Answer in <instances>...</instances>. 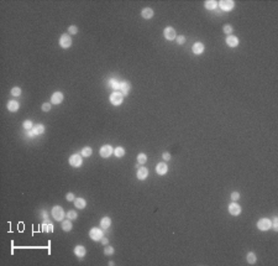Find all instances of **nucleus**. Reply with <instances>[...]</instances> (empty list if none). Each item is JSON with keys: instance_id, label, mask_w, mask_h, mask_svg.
<instances>
[{"instance_id": "1", "label": "nucleus", "mask_w": 278, "mask_h": 266, "mask_svg": "<svg viewBox=\"0 0 278 266\" xmlns=\"http://www.w3.org/2000/svg\"><path fill=\"white\" fill-rule=\"evenodd\" d=\"M64 210H63V208L61 205H55L52 208V217L55 218L56 220H58V222H61V220H63V218H64Z\"/></svg>"}, {"instance_id": "2", "label": "nucleus", "mask_w": 278, "mask_h": 266, "mask_svg": "<svg viewBox=\"0 0 278 266\" xmlns=\"http://www.w3.org/2000/svg\"><path fill=\"white\" fill-rule=\"evenodd\" d=\"M122 100H124V94L120 92H114L110 96V102L114 105H120L122 103Z\"/></svg>"}, {"instance_id": "3", "label": "nucleus", "mask_w": 278, "mask_h": 266, "mask_svg": "<svg viewBox=\"0 0 278 266\" xmlns=\"http://www.w3.org/2000/svg\"><path fill=\"white\" fill-rule=\"evenodd\" d=\"M271 227H272V222L269 219H267V218H262V219H260L257 223V228L260 230H268Z\"/></svg>"}, {"instance_id": "4", "label": "nucleus", "mask_w": 278, "mask_h": 266, "mask_svg": "<svg viewBox=\"0 0 278 266\" xmlns=\"http://www.w3.org/2000/svg\"><path fill=\"white\" fill-rule=\"evenodd\" d=\"M99 153H100V156H102V157L108 158V157H110L111 153H114V150H113V147H111L110 145H104V146H102V149H100Z\"/></svg>"}, {"instance_id": "5", "label": "nucleus", "mask_w": 278, "mask_h": 266, "mask_svg": "<svg viewBox=\"0 0 278 266\" xmlns=\"http://www.w3.org/2000/svg\"><path fill=\"white\" fill-rule=\"evenodd\" d=\"M163 35H164L166 40H168V41H172V40H174V39L177 37L176 30H174L173 27H171V26H168V27H166V29H164Z\"/></svg>"}, {"instance_id": "6", "label": "nucleus", "mask_w": 278, "mask_h": 266, "mask_svg": "<svg viewBox=\"0 0 278 266\" xmlns=\"http://www.w3.org/2000/svg\"><path fill=\"white\" fill-rule=\"evenodd\" d=\"M60 45L62 48H68V47L72 46V39L68 35H62L60 39Z\"/></svg>"}, {"instance_id": "7", "label": "nucleus", "mask_w": 278, "mask_h": 266, "mask_svg": "<svg viewBox=\"0 0 278 266\" xmlns=\"http://www.w3.org/2000/svg\"><path fill=\"white\" fill-rule=\"evenodd\" d=\"M234 5H235V3L232 1V0H221V1L219 3V6H220L221 10H224V11L231 10L234 8Z\"/></svg>"}, {"instance_id": "8", "label": "nucleus", "mask_w": 278, "mask_h": 266, "mask_svg": "<svg viewBox=\"0 0 278 266\" xmlns=\"http://www.w3.org/2000/svg\"><path fill=\"white\" fill-rule=\"evenodd\" d=\"M69 163H70V166H73V167H80L82 166V156L80 155H73V156H70L69 157Z\"/></svg>"}, {"instance_id": "9", "label": "nucleus", "mask_w": 278, "mask_h": 266, "mask_svg": "<svg viewBox=\"0 0 278 266\" xmlns=\"http://www.w3.org/2000/svg\"><path fill=\"white\" fill-rule=\"evenodd\" d=\"M89 235H90V238L93 239V240H95V241H98V240H100L103 238V232L100 229H98V228H93L92 230H90V233H89Z\"/></svg>"}, {"instance_id": "10", "label": "nucleus", "mask_w": 278, "mask_h": 266, "mask_svg": "<svg viewBox=\"0 0 278 266\" xmlns=\"http://www.w3.org/2000/svg\"><path fill=\"white\" fill-rule=\"evenodd\" d=\"M63 100V93L62 92H56L52 94V98H51V103L52 104H61Z\"/></svg>"}, {"instance_id": "11", "label": "nucleus", "mask_w": 278, "mask_h": 266, "mask_svg": "<svg viewBox=\"0 0 278 266\" xmlns=\"http://www.w3.org/2000/svg\"><path fill=\"white\" fill-rule=\"evenodd\" d=\"M229 213L231 215H239L241 213V207L237 203H231L229 205Z\"/></svg>"}, {"instance_id": "12", "label": "nucleus", "mask_w": 278, "mask_h": 266, "mask_svg": "<svg viewBox=\"0 0 278 266\" xmlns=\"http://www.w3.org/2000/svg\"><path fill=\"white\" fill-rule=\"evenodd\" d=\"M147 176H149V170L146 167H140L137 168V178L140 181H144L147 178Z\"/></svg>"}, {"instance_id": "13", "label": "nucleus", "mask_w": 278, "mask_h": 266, "mask_svg": "<svg viewBox=\"0 0 278 266\" xmlns=\"http://www.w3.org/2000/svg\"><path fill=\"white\" fill-rule=\"evenodd\" d=\"M167 171H168V167H167V165H166V163H163V162L157 163V166H156V172H157L158 175L163 176V175L167 173Z\"/></svg>"}, {"instance_id": "14", "label": "nucleus", "mask_w": 278, "mask_h": 266, "mask_svg": "<svg viewBox=\"0 0 278 266\" xmlns=\"http://www.w3.org/2000/svg\"><path fill=\"white\" fill-rule=\"evenodd\" d=\"M193 52L196 53V55H202L204 52V45L202 42H196L193 45Z\"/></svg>"}, {"instance_id": "15", "label": "nucleus", "mask_w": 278, "mask_h": 266, "mask_svg": "<svg viewBox=\"0 0 278 266\" xmlns=\"http://www.w3.org/2000/svg\"><path fill=\"white\" fill-rule=\"evenodd\" d=\"M85 252H87V250H85V247L83 246V245H77L75 247H74V254L78 257H83L85 255Z\"/></svg>"}, {"instance_id": "16", "label": "nucleus", "mask_w": 278, "mask_h": 266, "mask_svg": "<svg viewBox=\"0 0 278 266\" xmlns=\"http://www.w3.org/2000/svg\"><path fill=\"white\" fill-rule=\"evenodd\" d=\"M120 89H121V93L124 94V96H126V94L130 92V89H131V84H130L129 82H121Z\"/></svg>"}, {"instance_id": "17", "label": "nucleus", "mask_w": 278, "mask_h": 266, "mask_svg": "<svg viewBox=\"0 0 278 266\" xmlns=\"http://www.w3.org/2000/svg\"><path fill=\"white\" fill-rule=\"evenodd\" d=\"M42 232L43 233H52L53 232V225L48 222V219H45L42 224Z\"/></svg>"}, {"instance_id": "18", "label": "nucleus", "mask_w": 278, "mask_h": 266, "mask_svg": "<svg viewBox=\"0 0 278 266\" xmlns=\"http://www.w3.org/2000/svg\"><path fill=\"white\" fill-rule=\"evenodd\" d=\"M226 44L229 47H236L239 45V39L235 36H228L226 39Z\"/></svg>"}, {"instance_id": "19", "label": "nucleus", "mask_w": 278, "mask_h": 266, "mask_svg": "<svg viewBox=\"0 0 278 266\" xmlns=\"http://www.w3.org/2000/svg\"><path fill=\"white\" fill-rule=\"evenodd\" d=\"M110 225H111V219L109 217H104L102 219V222H100V227H102V229L106 230V229L110 228Z\"/></svg>"}, {"instance_id": "20", "label": "nucleus", "mask_w": 278, "mask_h": 266, "mask_svg": "<svg viewBox=\"0 0 278 266\" xmlns=\"http://www.w3.org/2000/svg\"><path fill=\"white\" fill-rule=\"evenodd\" d=\"M8 110L9 111H17L19 110V103L16 100H10L8 103Z\"/></svg>"}, {"instance_id": "21", "label": "nucleus", "mask_w": 278, "mask_h": 266, "mask_svg": "<svg viewBox=\"0 0 278 266\" xmlns=\"http://www.w3.org/2000/svg\"><path fill=\"white\" fill-rule=\"evenodd\" d=\"M141 15H142L144 19H152V17H153V10L150 9V8H146V9L142 10Z\"/></svg>"}, {"instance_id": "22", "label": "nucleus", "mask_w": 278, "mask_h": 266, "mask_svg": "<svg viewBox=\"0 0 278 266\" xmlns=\"http://www.w3.org/2000/svg\"><path fill=\"white\" fill-rule=\"evenodd\" d=\"M74 204H75L77 208L83 209V208H85L87 202H85V199H83V198H75L74 199Z\"/></svg>"}, {"instance_id": "23", "label": "nucleus", "mask_w": 278, "mask_h": 266, "mask_svg": "<svg viewBox=\"0 0 278 266\" xmlns=\"http://www.w3.org/2000/svg\"><path fill=\"white\" fill-rule=\"evenodd\" d=\"M32 133H33L35 135H41V134H43V133H45V126L42 125V124H38V125H36V126L32 128Z\"/></svg>"}, {"instance_id": "24", "label": "nucleus", "mask_w": 278, "mask_h": 266, "mask_svg": "<svg viewBox=\"0 0 278 266\" xmlns=\"http://www.w3.org/2000/svg\"><path fill=\"white\" fill-rule=\"evenodd\" d=\"M72 228H73V225H72V223H70V219L62 222V229L64 232H69V230H72Z\"/></svg>"}, {"instance_id": "25", "label": "nucleus", "mask_w": 278, "mask_h": 266, "mask_svg": "<svg viewBox=\"0 0 278 266\" xmlns=\"http://www.w3.org/2000/svg\"><path fill=\"white\" fill-rule=\"evenodd\" d=\"M204 4H205V8L209 9V10H214L218 6V3L215 1V0H208V1H205Z\"/></svg>"}, {"instance_id": "26", "label": "nucleus", "mask_w": 278, "mask_h": 266, "mask_svg": "<svg viewBox=\"0 0 278 266\" xmlns=\"http://www.w3.org/2000/svg\"><path fill=\"white\" fill-rule=\"evenodd\" d=\"M256 260H257V256H256L255 252H248V254H247V262H248V264L253 265V264L256 262Z\"/></svg>"}, {"instance_id": "27", "label": "nucleus", "mask_w": 278, "mask_h": 266, "mask_svg": "<svg viewBox=\"0 0 278 266\" xmlns=\"http://www.w3.org/2000/svg\"><path fill=\"white\" fill-rule=\"evenodd\" d=\"M114 153H115L116 157H122L124 155H125V149L119 146V147H116V149L114 150Z\"/></svg>"}, {"instance_id": "28", "label": "nucleus", "mask_w": 278, "mask_h": 266, "mask_svg": "<svg viewBox=\"0 0 278 266\" xmlns=\"http://www.w3.org/2000/svg\"><path fill=\"white\" fill-rule=\"evenodd\" d=\"M92 153H93V150L90 149V147H84V149L82 150V156L83 157H89Z\"/></svg>"}, {"instance_id": "29", "label": "nucleus", "mask_w": 278, "mask_h": 266, "mask_svg": "<svg viewBox=\"0 0 278 266\" xmlns=\"http://www.w3.org/2000/svg\"><path fill=\"white\" fill-rule=\"evenodd\" d=\"M146 161H147V156L145 155V153H139V156H137V162H139L140 165H144V163H146Z\"/></svg>"}, {"instance_id": "30", "label": "nucleus", "mask_w": 278, "mask_h": 266, "mask_svg": "<svg viewBox=\"0 0 278 266\" xmlns=\"http://www.w3.org/2000/svg\"><path fill=\"white\" fill-rule=\"evenodd\" d=\"M66 215H67V219H70V220L77 219V213H75L74 210H69Z\"/></svg>"}, {"instance_id": "31", "label": "nucleus", "mask_w": 278, "mask_h": 266, "mask_svg": "<svg viewBox=\"0 0 278 266\" xmlns=\"http://www.w3.org/2000/svg\"><path fill=\"white\" fill-rule=\"evenodd\" d=\"M11 94H13L14 97H19L20 94H21V89L19 87H14L13 89H11Z\"/></svg>"}, {"instance_id": "32", "label": "nucleus", "mask_w": 278, "mask_h": 266, "mask_svg": "<svg viewBox=\"0 0 278 266\" xmlns=\"http://www.w3.org/2000/svg\"><path fill=\"white\" fill-rule=\"evenodd\" d=\"M110 86L114 88V89H120V82H117L115 79H111L110 81Z\"/></svg>"}, {"instance_id": "33", "label": "nucleus", "mask_w": 278, "mask_h": 266, "mask_svg": "<svg viewBox=\"0 0 278 266\" xmlns=\"http://www.w3.org/2000/svg\"><path fill=\"white\" fill-rule=\"evenodd\" d=\"M23 128H25L26 130H31L33 128L32 121L31 120H25V121H23Z\"/></svg>"}, {"instance_id": "34", "label": "nucleus", "mask_w": 278, "mask_h": 266, "mask_svg": "<svg viewBox=\"0 0 278 266\" xmlns=\"http://www.w3.org/2000/svg\"><path fill=\"white\" fill-rule=\"evenodd\" d=\"M224 32L226 35H231L232 34V26L231 25H225L224 26Z\"/></svg>"}, {"instance_id": "35", "label": "nucleus", "mask_w": 278, "mask_h": 266, "mask_svg": "<svg viewBox=\"0 0 278 266\" xmlns=\"http://www.w3.org/2000/svg\"><path fill=\"white\" fill-rule=\"evenodd\" d=\"M104 252H105V255H113V254H114V247L113 246H106Z\"/></svg>"}, {"instance_id": "36", "label": "nucleus", "mask_w": 278, "mask_h": 266, "mask_svg": "<svg viewBox=\"0 0 278 266\" xmlns=\"http://www.w3.org/2000/svg\"><path fill=\"white\" fill-rule=\"evenodd\" d=\"M176 40H177V42H178V45H183L186 42V37L184 36H182V35H179V36H177L176 37Z\"/></svg>"}, {"instance_id": "37", "label": "nucleus", "mask_w": 278, "mask_h": 266, "mask_svg": "<svg viewBox=\"0 0 278 266\" xmlns=\"http://www.w3.org/2000/svg\"><path fill=\"white\" fill-rule=\"evenodd\" d=\"M68 31H69V34L75 35L77 32H78V29H77V26H69V27H68Z\"/></svg>"}, {"instance_id": "38", "label": "nucleus", "mask_w": 278, "mask_h": 266, "mask_svg": "<svg viewBox=\"0 0 278 266\" xmlns=\"http://www.w3.org/2000/svg\"><path fill=\"white\" fill-rule=\"evenodd\" d=\"M272 227H273V229L276 230H278V219H277V217H274V219H273V222H272Z\"/></svg>"}, {"instance_id": "39", "label": "nucleus", "mask_w": 278, "mask_h": 266, "mask_svg": "<svg viewBox=\"0 0 278 266\" xmlns=\"http://www.w3.org/2000/svg\"><path fill=\"white\" fill-rule=\"evenodd\" d=\"M42 110H43V111L51 110V103H45V104L42 105Z\"/></svg>"}, {"instance_id": "40", "label": "nucleus", "mask_w": 278, "mask_h": 266, "mask_svg": "<svg viewBox=\"0 0 278 266\" xmlns=\"http://www.w3.org/2000/svg\"><path fill=\"white\" fill-rule=\"evenodd\" d=\"M240 198V193L239 192H232L231 193V199L232 200H237Z\"/></svg>"}, {"instance_id": "41", "label": "nucleus", "mask_w": 278, "mask_h": 266, "mask_svg": "<svg viewBox=\"0 0 278 266\" xmlns=\"http://www.w3.org/2000/svg\"><path fill=\"white\" fill-rule=\"evenodd\" d=\"M66 198H67V200H68V202H72V200H74L75 198H74V194L73 193H67V196H66Z\"/></svg>"}, {"instance_id": "42", "label": "nucleus", "mask_w": 278, "mask_h": 266, "mask_svg": "<svg viewBox=\"0 0 278 266\" xmlns=\"http://www.w3.org/2000/svg\"><path fill=\"white\" fill-rule=\"evenodd\" d=\"M162 157H163L164 161H169V160H171V153L169 152H163Z\"/></svg>"}, {"instance_id": "43", "label": "nucleus", "mask_w": 278, "mask_h": 266, "mask_svg": "<svg viewBox=\"0 0 278 266\" xmlns=\"http://www.w3.org/2000/svg\"><path fill=\"white\" fill-rule=\"evenodd\" d=\"M100 243H102L103 245H106V244L109 243V241H108V239H106V238H104V236H103V238L100 239Z\"/></svg>"}, {"instance_id": "44", "label": "nucleus", "mask_w": 278, "mask_h": 266, "mask_svg": "<svg viewBox=\"0 0 278 266\" xmlns=\"http://www.w3.org/2000/svg\"><path fill=\"white\" fill-rule=\"evenodd\" d=\"M42 215H43V218H45V219H47V218H48V215H47V212H46V210H43V212H42Z\"/></svg>"}]
</instances>
